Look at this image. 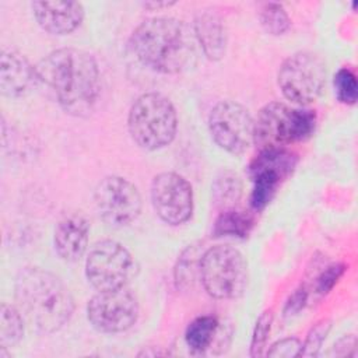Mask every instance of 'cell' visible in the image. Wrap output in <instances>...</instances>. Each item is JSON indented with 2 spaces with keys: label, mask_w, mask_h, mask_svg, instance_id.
<instances>
[{
  "label": "cell",
  "mask_w": 358,
  "mask_h": 358,
  "mask_svg": "<svg viewBox=\"0 0 358 358\" xmlns=\"http://www.w3.org/2000/svg\"><path fill=\"white\" fill-rule=\"evenodd\" d=\"M138 266L133 255L119 242L103 239L96 242L85 260V275L98 291L126 287L137 274Z\"/></svg>",
  "instance_id": "52a82bcc"
},
{
  "label": "cell",
  "mask_w": 358,
  "mask_h": 358,
  "mask_svg": "<svg viewBox=\"0 0 358 358\" xmlns=\"http://www.w3.org/2000/svg\"><path fill=\"white\" fill-rule=\"evenodd\" d=\"M38 84L36 69L17 50H7L0 62V88L8 98H20Z\"/></svg>",
  "instance_id": "9a60e30c"
},
{
  "label": "cell",
  "mask_w": 358,
  "mask_h": 358,
  "mask_svg": "<svg viewBox=\"0 0 358 358\" xmlns=\"http://www.w3.org/2000/svg\"><path fill=\"white\" fill-rule=\"evenodd\" d=\"M87 317L94 329L102 333L129 330L138 317V302L126 287L98 291L87 305Z\"/></svg>",
  "instance_id": "30bf717a"
},
{
  "label": "cell",
  "mask_w": 358,
  "mask_h": 358,
  "mask_svg": "<svg viewBox=\"0 0 358 358\" xmlns=\"http://www.w3.org/2000/svg\"><path fill=\"white\" fill-rule=\"evenodd\" d=\"M334 88L340 102L352 105L357 101L358 90L354 73L350 69H340L334 76Z\"/></svg>",
  "instance_id": "cb8c5ba5"
},
{
  "label": "cell",
  "mask_w": 358,
  "mask_h": 358,
  "mask_svg": "<svg viewBox=\"0 0 358 358\" xmlns=\"http://www.w3.org/2000/svg\"><path fill=\"white\" fill-rule=\"evenodd\" d=\"M200 280L206 292L215 299L239 298L248 285V263L232 246H213L201 256Z\"/></svg>",
  "instance_id": "8992f818"
},
{
  "label": "cell",
  "mask_w": 358,
  "mask_h": 358,
  "mask_svg": "<svg viewBox=\"0 0 358 358\" xmlns=\"http://www.w3.org/2000/svg\"><path fill=\"white\" fill-rule=\"evenodd\" d=\"M208 130L215 144L234 155L245 152L255 141L253 117L234 101H221L211 109Z\"/></svg>",
  "instance_id": "9c48e42d"
},
{
  "label": "cell",
  "mask_w": 358,
  "mask_h": 358,
  "mask_svg": "<svg viewBox=\"0 0 358 358\" xmlns=\"http://www.w3.org/2000/svg\"><path fill=\"white\" fill-rule=\"evenodd\" d=\"M260 24L268 34L281 35L289 28L291 21L281 4L267 3L260 11Z\"/></svg>",
  "instance_id": "603a6c76"
},
{
  "label": "cell",
  "mask_w": 358,
  "mask_h": 358,
  "mask_svg": "<svg viewBox=\"0 0 358 358\" xmlns=\"http://www.w3.org/2000/svg\"><path fill=\"white\" fill-rule=\"evenodd\" d=\"M225 337H231V330L225 331L224 324L217 317L204 315L199 316L189 323L185 331V340L190 350L203 352L213 347L227 345Z\"/></svg>",
  "instance_id": "ac0fdd59"
},
{
  "label": "cell",
  "mask_w": 358,
  "mask_h": 358,
  "mask_svg": "<svg viewBox=\"0 0 358 358\" xmlns=\"http://www.w3.org/2000/svg\"><path fill=\"white\" fill-rule=\"evenodd\" d=\"M308 299V291L305 288H299L296 289L287 301L285 308H284V313L285 315H295L298 313L306 303Z\"/></svg>",
  "instance_id": "f1b7e54d"
},
{
  "label": "cell",
  "mask_w": 358,
  "mask_h": 358,
  "mask_svg": "<svg viewBox=\"0 0 358 358\" xmlns=\"http://www.w3.org/2000/svg\"><path fill=\"white\" fill-rule=\"evenodd\" d=\"M330 327H331V323L327 319H322L320 322H317L308 333V337L301 347L299 357H316L326 336L330 331Z\"/></svg>",
  "instance_id": "d4e9b609"
},
{
  "label": "cell",
  "mask_w": 358,
  "mask_h": 358,
  "mask_svg": "<svg viewBox=\"0 0 358 358\" xmlns=\"http://www.w3.org/2000/svg\"><path fill=\"white\" fill-rule=\"evenodd\" d=\"M24 334L22 316L18 308L1 303L0 306V347H14Z\"/></svg>",
  "instance_id": "ffe728a7"
},
{
  "label": "cell",
  "mask_w": 358,
  "mask_h": 358,
  "mask_svg": "<svg viewBox=\"0 0 358 358\" xmlns=\"http://www.w3.org/2000/svg\"><path fill=\"white\" fill-rule=\"evenodd\" d=\"M130 49L145 67L162 74H178L194 63V32L172 17L148 18L133 31Z\"/></svg>",
  "instance_id": "7a4b0ae2"
},
{
  "label": "cell",
  "mask_w": 358,
  "mask_h": 358,
  "mask_svg": "<svg viewBox=\"0 0 358 358\" xmlns=\"http://www.w3.org/2000/svg\"><path fill=\"white\" fill-rule=\"evenodd\" d=\"M203 253L200 245H192L178 259L175 266V282L178 288L187 289L193 285L196 275H200V260Z\"/></svg>",
  "instance_id": "7402d4cb"
},
{
  "label": "cell",
  "mask_w": 358,
  "mask_h": 358,
  "mask_svg": "<svg viewBox=\"0 0 358 358\" xmlns=\"http://www.w3.org/2000/svg\"><path fill=\"white\" fill-rule=\"evenodd\" d=\"M31 6L41 28L53 35L73 32L84 18V8L78 1H34Z\"/></svg>",
  "instance_id": "5bb4252c"
},
{
  "label": "cell",
  "mask_w": 358,
  "mask_h": 358,
  "mask_svg": "<svg viewBox=\"0 0 358 358\" xmlns=\"http://www.w3.org/2000/svg\"><path fill=\"white\" fill-rule=\"evenodd\" d=\"M301 341L296 337H287V338H281L277 343H274L270 350L267 351L268 357H284V358H289V357H299L301 352Z\"/></svg>",
  "instance_id": "83f0119b"
},
{
  "label": "cell",
  "mask_w": 358,
  "mask_h": 358,
  "mask_svg": "<svg viewBox=\"0 0 358 358\" xmlns=\"http://www.w3.org/2000/svg\"><path fill=\"white\" fill-rule=\"evenodd\" d=\"M90 224L80 214H69L63 217L55 229L53 243L59 257L64 262H78L88 246Z\"/></svg>",
  "instance_id": "2e32d148"
},
{
  "label": "cell",
  "mask_w": 358,
  "mask_h": 358,
  "mask_svg": "<svg viewBox=\"0 0 358 358\" xmlns=\"http://www.w3.org/2000/svg\"><path fill=\"white\" fill-rule=\"evenodd\" d=\"M355 347H357V338L354 334H348V336H344L343 338H340L336 344H334V348H333V352L334 355H338V357H348V355H355Z\"/></svg>",
  "instance_id": "f546056e"
},
{
  "label": "cell",
  "mask_w": 358,
  "mask_h": 358,
  "mask_svg": "<svg viewBox=\"0 0 358 358\" xmlns=\"http://www.w3.org/2000/svg\"><path fill=\"white\" fill-rule=\"evenodd\" d=\"M296 155L285 148L262 150L250 165L253 189L250 204L256 211L263 210L274 197L280 183L294 171Z\"/></svg>",
  "instance_id": "7c38bea8"
},
{
  "label": "cell",
  "mask_w": 358,
  "mask_h": 358,
  "mask_svg": "<svg viewBox=\"0 0 358 358\" xmlns=\"http://www.w3.org/2000/svg\"><path fill=\"white\" fill-rule=\"evenodd\" d=\"M193 32L196 41L210 60H220L225 55L227 34L222 21L217 14L210 11L199 13L194 20Z\"/></svg>",
  "instance_id": "e0dca14e"
},
{
  "label": "cell",
  "mask_w": 358,
  "mask_h": 358,
  "mask_svg": "<svg viewBox=\"0 0 358 358\" xmlns=\"http://www.w3.org/2000/svg\"><path fill=\"white\" fill-rule=\"evenodd\" d=\"M326 84V64L315 53L296 52L288 56L278 70V87L282 95L296 103L315 102Z\"/></svg>",
  "instance_id": "ba28073f"
},
{
  "label": "cell",
  "mask_w": 358,
  "mask_h": 358,
  "mask_svg": "<svg viewBox=\"0 0 358 358\" xmlns=\"http://www.w3.org/2000/svg\"><path fill=\"white\" fill-rule=\"evenodd\" d=\"M271 322H273V312L271 310H264L255 326L253 330V336H252V343H250V355L252 357H259L263 354L268 333H270V327H271Z\"/></svg>",
  "instance_id": "484cf974"
},
{
  "label": "cell",
  "mask_w": 358,
  "mask_h": 358,
  "mask_svg": "<svg viewBox=\"0 0 358 358\" xmlns=\"http://www.w3.org/2000/svg\"><path fill=\"white\" fill-rule=\"evenodd\" d=\"M35 69L38 84L53 95L66 113L87 116L92 112L101 92V76L91 53L62 48L45 56Z\"/></svg>",
  "instance_id": "6da1fadb"
},
{
  "label": "cell",
  "mask_w": 358,
  "mask_h": 358,
  "mask_svg": "<svg viewBox=\"0 0 358 358\" xmlns=\"http://www.w3.org/2000/svg\"><path fill=\"white\" fill-rule=\"evenodd\" d=\"M316 126L313 110L291 108L282 102L264 105L255 120V141L260 150L284 148L285 145L306 140Z\"/></svg>",
  "instance_id": "5b68a950"
},
{
  "label": "cell",
  "mask_w": 358,
  "mask_h": 358,
  "mask_svg": "<svg viewBox=\"0 0 358 358\" xmlns=\"http://www.w3.org/2000/svg\"><path fill=\"white\" fill-rule=\"evenodd\" d=\"M344 270H345V267L341 263H334V264L327 266L320 273V275L316 278L315 291L317 294H320V295L327 294L336 285V282L340 280V277L343 275Z\"/></svg>",
  "instance_id": "4316f807"
},
{
  "label": "cell",
  "mask_w": 358,
  "mask_h": 358,
  "mask_svg": "<svg viewBox=\"0 0 358 358\" xmlns=\"http://www.w3.org/2000/svg\"><path fill=\"white\" fill-rule=\"evenodd\" d=\"M151 201L158 217L169 225L186 222L193 213L192 186L175 172H162L152 179Z\"/></svg>",
  "instance_id": "4fadbf2b"
},
{
  "label": "cell",
  "mask_w": 358,
  "mask_h": 358,
  "mask_svg": "<svg viewBox=\"0 0 358 358\" xmlns=\"http://www.w3.org/2000/svg\"><path fill=\"white\" fill-rule=\"evenodd\" d=\"M14 295L22 316L41 333L60 330L74 312V301L67 287L41 267H24L18 271Z\"/></svg>",
  "instance_id": "3957f363"
},
{
  "label": "cell",
  "mask_w": 358,
  "mask_h": 358,
  "mask_svg": "<svg viewBox=\"0 0 358 358\" xmlns=\"http://www.w3.org/2000/svg\"><path fill=\"white\" fill-rule=\"evenodd\" d=\"M127 127L133 141L148 151L168 145L178 127V117L172 102L158 92L138 96L127 116Z\"/></svg>",
  "instance_id": "277c9868"
},
{
  "label": "cell",
  "mask_w": 358,
  "mask_h": 358,
  "mask_svg": "<svg viewBox=\"0 0 358 358\" xmlns=\"http://www.w3.org/2000/svg\"><path fill=\"white\" fill-rule=\"evenodd\" d=\"M172 4H173V1H148V3H144V7L158 10V8H162V7H169Z\"/></svg>",
  "instance_id": "4dcf8cb0"
},
{
  "label": "cell",
  "mask_w": 358,
  "mask_h": 358,
  "mask_svg": "<svg viewBox=\"0 0 358 358\" xmlns=\"http://www.w3.org/2000/svg\"><path fill=\"white\" fill-rule=\"evenodd\" d=\"M95 207L99 217L110 227H124L141 213L138 189L122 176H106L95 187Z\"/></svg>",
  "instance_id": "8fae6325"
},
{
  "label": "cell",
  "mask_w": 358,
  "mask_h": 358,
  "mask_svg": "<svg viewBox=\"0 0 358 358\" xmlns=\"http://www.w3.org/2000/svg\"><path fill=\"white\" fill-rule=\"evenodd\" d=\"M242 194V183L236 173L231 171H222L214 180L213 197L217 206L234 208Z\"/></svg>",
  "instance_id": "d6986e66"
},
{
  "label": "cell",
  "mask_w": 358,
  "mask_h": 358,
  "mask_svg": "<svg viewBox=\"0 0 358 358\" xmlns=\"http://www.w3.org/2000/svg\"><path fill=\"white\" fill-rule=\"evenodd\" d=\"M253 225V220L245 211H238L234 208L224 210L215 221L214 234L217 236L231 235L245 238L250 232Z\"/></svg>",
  "instance_id": "44dd1931"
}]
</instances>
